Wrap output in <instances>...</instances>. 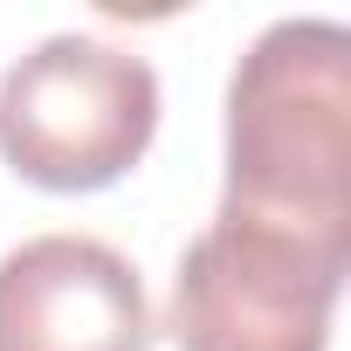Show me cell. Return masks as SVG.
<instances>
[{
    "instance_id": "cell-1",
    "label": "cell",
    "mask_w": 351,
    "mask_h": 351,
    "mask_svg": "<svg viewBox=\"0 0 351 351\" xmlns=\"http://www.w3.org/2000/svg\"><path fill=\"white\" fill-rule=\"evenodd\" d=\"M221 207L351 248V35L344 21H269L228 76Z\"/></svg>"
},
{
    "instance_id": "cell-3",
    "label": "cell",
    "mask_w": 351,
    "mask_h": 351,
    "mask_svg": "<svg viewBox=\"0 0 351 351\" xmlns=\"http://www.w3.org/2000/svg\"><path fill=\"white\" fill-rule=\"evenodd\" d=\"M351 248L221 207L172 269L165 337L180 351H330Z\"/></svg>"
},
{
    "instance_id": "cell-2",
    "label": "cell",
    "mask_w": 351,
    "mask_h": 351,
    "mask_svg": "<svg viewBox=\"0 0 351 351\" xmlns=\"http://www.w3.org/2000/svg\"><path fill=\"white\" fill-rule=\"evenodd\" d=\"M158 138V69L104 35H49L0 76V158L42 193H104Z\"/></svg>"
},
{
    "instance_id": "cell-4",
    "label": "cell",
    "mask_w": 351,
    "mask_h": 351,
    "mask_svg": "<svg viewBox=\"0 0 351 351\" xmlns=\"http://www.w3.org/2000/svg\"><path fill=\"white\" fill-rule=\"evenodd\" d=\"M158 317L131 255L97 234H28L0 255V351H152Z\"/></svg>"
}]
</instances>
